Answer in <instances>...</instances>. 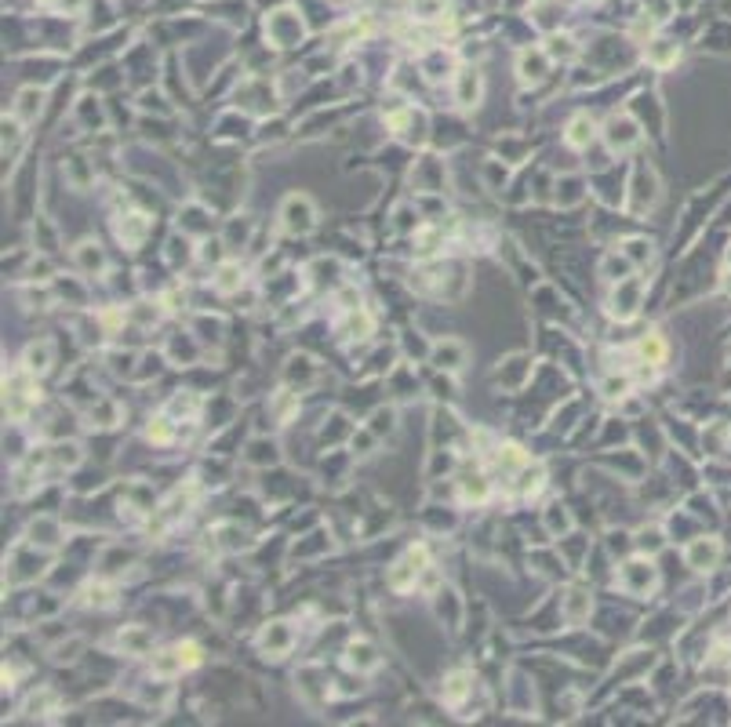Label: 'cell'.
I'll return each instance as SVG.
<instances>
[{"label": "cell", "instance_id": "cell-14", "mask_svg": "<svg viewBox=\"0 0 731 727\" xmlns=\"http://www.w3.org/2000/svg\"><path fill=\"white\" fill-rule=\"evenodd\" d=\"M463 360H466V349L458 346V342H440L433 349V364L444 367V371H458V367H463Z\"/></svg>", "mask_w": 731, "mask_h": 727}, {"label": "cell", "instance_id": "cell-26", "mask_svg": "<svg viewBox=\"0 0 731 727\" xmlns=\"http://www.w3.org/2000/svg\"><path fill=\"white\" fill-rule=\"evenodd\" d=\"M146 436H150L153 444H171L175 440V429H171L168 418H153V422L146 426Z\"/></svg>", "mask_w": 731, "mask_h": 727}, {"label": "cell", "instance_id": "cell-6", "mask_svg": "<svg viewBox=\"0 0 731 727\" xmlns=\"http://www.w3.org/2000/svg\"><path fill=\"white\" fill-rule=\"evenodd\" d=\"M641 135H637V124H633L629 117H611L608 120V145L615 153H622V150H629L633 142H637Z\"/></svg>", "mask_w": 731, "mask_h": 727}, {"label": "cell", "instance_id": "cell-31", "mask_svg": "<svg viewBox=\"0 0 731 727\" xmlns=\"http://www.w3.org/2000/svg\"><path fill=\"white\" fill-rule=\"evenodd\" d=\"M637 549H641V553H655V549H662V531L659 527H651V531L644 527L641 535H637Z\"/></svg>", "mask_w": 731, "mask_h": 727}, {"label": "cell", "instance_id": "cell-10", "mask_svg": "<svg viewBox=\"0 0 731 727\" xmlns=\"http://www.w3.org/2000/svg\"><path fill=\"white\" fill-rule=\"evenodd\" d=\"M590 607H593V600H590V593H586V589H568V596H564V618H568V625L586 622Z\"/></svg>", "mask_w": 731, "mask_h": 727}, {"label": "cell", "instance_id": "cell-19", "mask_svg": "<svg viewBox=\"0 0 731 727\" xmlns=\"http://www.w3.org/2000/svg\"><path fill=\"white\" fill-rule=\"evenodd\" d=\"M40 102H44V95L37 88H26L19 95V106H15V120H33L40 113Z\"/></svg>", "mask_w": 731, "mask_h": 727}, {"label": "cell", "instance_id": "cell-3", "mask_svg": "<svg viewBox=\"0 0 731 727\" xmlns=\"http://www.w3.org/2000/svg\"><path fill=\"white\" fill-rule=\"evenodd\" d=\"M637 305H641V284L637 280H618V291L611 295V302H608V313L611 317H618V320H633L637 317Z\"/></svg>", "mask_w": 731, "mask_h": 727}, {"label": "cell", "instance_id": "cell-35", "mask_svg": "<svg viewBox=\"0 0 731 727\" xmlns=\"http://www.w3.org/2000/svg\"><path fill=\"white\" fill-rule=\"evenodd\" d=\"M546 524H549L553 531H568V527H571V520H568L564 506H549V513H546Z\"/></svg>", "mask_w": 731, "mask_h": 727}, {"label": "cell", "instance_id": "cell-17", "mask_svg": "<svg viewBox=\"0 0 731 727\" xmlns=\"http://www.w3.org/2000/svg\"><path fill=\"white\" fill-rule=\"evenodd\" d=\"M481 99V73L476 70H463L458 73V102L463 106H476Z\"/></svg>", "mask_w": 731, "mask_h": 727}, {"label": "cell", "instance_id": "cell-12", "mask_svg": "<svg viewBox=\"0 0 731 727\" xmlns=\"http://www.w3.org/2000/svg\"><path fill=\"white\" fill-rule=\"evenodd\" d=\"M473 684H476V680H473V673H466V669L451 673L448 680H444V691H440V694H444V702H448V705H458V702H463L466 694L473 691Z\"/></svg>", "mask_w": 731, "mask_h": 727}, {"label": "cell", "instance_id": "cell-38", "mask_svg": "<svg viewBox=\"0 0 731 727\" xmlns=\"http://www.w3.org/2000/svg\"><path fill=\"white\" fill-rule=\"evenodd\" d=\"M171 411H186V415H193V411H197V400H193V397H175V400H171Z\"/></svg>", "mask_w": 731, "mask_h": 727}, {"label": "cell", "instance_id": "cell-32", "mask_svg": "<svg viewBox=\"0 0 731 727\" xmlns=\"http://www.w3.org/2000/svg\"><path fill=\"white\" fill-rule=\"evenodd\" d=\"M84 593H88V604H95V607H109V604H113V589H109V586H88Z\"/></svg>", "mask_w": 731, "mask_h": 727}, {"label": "cell", "instance_id": "cell-2", "mask_svg": "<svg viewBox=\"0 0 731 727\" xmlns=\"http://www.w3.org/2000/svg\"><path fill=\"white\" fill-rule=\"evenodd\" d=\"M284 230L288 233H310L313 225H316V211H313V204L306 197H288L284 200Z\"/></svg>", "mask_w": 731, "mask_h": 727}, {"label": "cell", "instance_id": "cell-36", "mask_svg": "<svg viewBox=\"0 0 731 727\" xmlns=\"http://www.w3.org/2000/svg\"><path fill=\"white\" fill-rule=\"evenodd\" d=\"M91 415H99V418H102L99 426H113V422H117V408H113L109 400H102L99 408H91Z\"/></svg>", "mask_w": 731, "mask_h": 727}, {"label": "cell", "instance_id": "cell-39", "mask_svg": "<svg viewBox=\"0 0 731 727\" xmlns=\"http://www.w3.org/2000/svg\"><path fill=\"white\" fill-rule=\"evenodd\" d=\"M724 287H728V291H731V273H728V280H724Z\"/></svg>", "mask_w": 731, "mask_h": 727}, {"label": "cell", "instance_id": "cell-7", "mask_svg": "<svg viewBox=\"0 0 731 727\" xmlns=\"http://www.w3.org/2000/svg\"><path fill=\"white\" fill-rule=\"evenodd\" d=\"M51 357H55V346L47 342V338H40V342H33V346L26 349L22 371H26V375H44V371L51 367Z\"/></svg>", "mask_w": 731, "mask_h": 727}, {"label": "cell", "instance_id": "cell-13", "mask_svg": "<svg viewBox=\"0 0 731 727\" xmlns=\"http://www.w3.org/2000/svg\"><path fill=\"white\" fill-rule=\"evenodd\" d=\"M120 651L124 655H150V648H153V637L146 633V629H138V625H131V629H124L120 633Z\"/></svg>", "mask_w": 731, "mask_h": 727}, {"label": "cell", "instance_id": "cell-8", "mask_svg": "<svg viewBox=\"0 0 731 727\" xmlns=\"http://www.w3.org/2000/svg\"><path fill=\"white\" fill-rule=\"evenodd\" d=\"M717 560H721V542L717 538H698L688 549V564H691L695 571H709Z\"/></svg>", "mask_w": 731, "mask_h": 727}, {"label": "cell", "instance_id": "cell-4", "mask_svg": "<svg viewBox=\"0 0 731 727\" xmlns=\"http://www.w3.org/2000/svg\"><path fill=\"white\" fill-rule=\"evenodd\" d=\"M291 644H295V633H291V625H288V622H269V625L262 629V637H259V648H262V651H269L273 658L288 655V651H291Z\"/></svg>", "mask_w": 731, "mask_h": 727}, {"label": "cell", "instance_id": "cell-28", "mask_svg": "<svg viewBox=\"0 0 731 727\" xmlns=\"http://www.w3.org/2000/svg\"><path fill=\"white\" fill-rule=\"evenodd\" d=\"M463 498H466V502H469V498H473V502H484V498H488V484H484V477H469V480H463Z\"/></svg>", "mask_w": 731, "mask_h": 727}, {"label": "cell", "instance_id": "cell-30", "mask_svg": "<svg viewBox=\"0 0 731 727\" xmlns=\"http://www.w3.org/2000/svg\"><path fill=\"white\" fill-rule=\"evenodd\" d=\"M437 240H440L437 230H419V233H415V251H419L422 258L433 255V251H437Z\"/></svg>", "mask_w": 731, "mask_h": 727}, {"label": "cell", "instance_id": "cell-29", "mask_svg": "<svg viewBox=\"0 0 731 727\" xmlns=\"http://www.w3.org/2000/svg\"><path fill=\"white\" fill-rule=\"evenodd\" d=\"M622 251H626L629 262H637V266H644L648 258H651V244H648V240H626Z\"/></svg>", "mask_w": 731, "mask_h": 727}, {"label": "cell", "instance_id": "cell-22", "mask_svg": "<svg viewBox=\"0 0 731 727\" xmlns=\"http://www.w3.org/2000/svg\"><path fill=\"white\" fill-rule=\"evenodd\" d=\"M186 666H182V655H179V648L175 651H156L153 655V673L156 676H175V673H182Z\"/></svg>", "mask_w": 731, "mask_h": 727}, {"label": "cell", "instance_id": "cell-16", "mask_svg": "<svg viewBox=\"0 0 731 727\" xmlns=\"http://www.w3.org/2000/svg\"><path fill=\"white\" fill-rule=\"evenodd\" d=\"M543 77H546V51H524L520 55V80L538 84Z\"/></svg>", "mask_w": 731, "mask_h": 727}, {"label": "cell", "instance_id": "cell-34", "mask_svg": "<svg viewBox=\"0 0 731 727\" xmlns=\"http://www.w3.org/2000/svg\"><path fill=\"white\" fill-rule=\"evenodd\" d=\"M543 480H546V473L535 465L531 473H524V477H520V491H524V495H535L538 488H543Z\"/></svg>", "mask_w": 731, "mask_h": 727}, {"label": "cell", "instance_id": "cell-15", "mask_svg": "<svg viewBox=\"0 0 731 727\" xmlns=\"http://www.w3.org/2000/svg\"><path fill=\"white\" fill-rule=\"evenodd\" d=\"M637 357H641L644 364H662V360H666V342L659 338V331L641 335V342H637Z\"/></svg>", "mask_w": 731, "mask_h": 727}, {"label": "cell", "instance_id": "cell-37", "mask_svg": "<svg viewBox=\"0 0 731 727\" xmlns=\"http://www.w3.org/2000/svg\"><path fill=\"white\" fill-rule=\"evenodd\" d=\"M604 393H608V397H626L629 393V382L626 378H618V382L611 378V382H604Z\"/></svg>", "mask_w": 731, "mask_h": 727}, {"label": "cell", "instance_id": "cell-9", "mask_svg": "<svg viewBox=\"0 0 731 727\" xmlns=\"http://www.w3.org/2000/svg\"><path fill=\"white\" fill-rule=\"evenodd\" d=\"M593 135H597V127H593V117H590V113H579V117H571L568 131H564V138H568L571 150H586V145L593 142Z\"/></svg>", "mask_w": 731, "mask_h": 727}, {"label": "cell", "instance_id": "cell-33", "mask_svg": "<svg viewBox=\"0 0 731 727\" xmlns=\"http://www.w3.org/2000/svg\"><path fill=\"white\" fill-rule=\"evenodd\" d=\"M179 655H182V666H186V669H193V666H200V644H193V640H186V644H179Z\"/></svg>", "mask_w": 731, "mask_h": 727}, {"label": "cell", "instance_id": "cell-21", "mask_svg": "<svg viewBox=\"0 0 731 727\" xmlns=\"http://www.w3.org/2000/svg\"><path fill=\"white\" fill-rule=\"evenodd\" d=\"M349 666H353V669H375L378 666V655H375L371 644H364V640L349 644Z\"/></svg>", "mask_w": 731, "mask_h": 727}, {"label": "cell", "instance_id": "cell-25", "mask_svg": "<svg viewBox=\"0 0 731 727\" xmlns=\"http://www.w3.org/2000/svg\"><path fill=\"white\" fill-rule=\"evenodd\" d=\"M295 411H298V393H280V397L273 400V415H277L280 426H288Z\"/></svg>", "mask_w": 731, "mask_h": 727}, {"label": "cell", "instance_id": "cell-1", "mask_svg": "<svg viewBox=\"0 0 731 727\" xmlns=\"http://www.w3.org/2000/svg\"><path fill=\"white\" fill-rule=\"evenodd\" d=\"M426 571V549H408V553L393 564V571H389V586L396 593H408V589H415V582L419 575Z\"/></svg>", "mask_w": 731, "mask_h": 727}, {"label": "cell", "instance_id": "cell-18", "mask_svg": "<svg viewBox=\"0 0 731 727\" xmlns=\"http://www.w3.org/2000/svg\"><path fill=\"white\" fill-rule=\"evenodd\" d=\"M77 262H81L84 273H102L106 269V255L99 244H91V240H84L81 248H77Z\"/></svg>", "mask_w": 731, "mask_h": 727}, {"label": "cell", "instance_id": "cell-27", "mask_svg": "<svg viewBox=\"0 0 731 727\" xmlns=\"http://www.w3.org/2000/svg\"><path fill=\"white\" fill-rule=\"evenodd\" d=\"M677 55H680V51H677L670 40H655V47H651L648 58L655 62V66H670V62H677Z\"/></svg>", "mask_w": 731, "mask_h": 727}, {"label": "cell", "instance_id": "cell-11", "mask_svg": "<svg viewBox=\"0 0 731 727\" xmlns=\"http://www.w3.org/2000/svg\"><path fill=\"white\" fill-rule=\"evenodd\" d=\"M146 233H150V218L146 215H128L124 222H117V237L124 240V244H131V248H138L142 240H146Z\"/></svg>", "mask_w": 731, "mask_h": 727}, {"label": "cell", "instance_id": "cell-20", "mask_svg": "<svg viewBox=\"0 0 731 727\" xmlns=\"http://www.w3.org/2000/svg\"><path fill=\"white\" fill-rule=\"evenodd\" d=\"M241 284H244V273H241V266H236V262H226V266L218 269V277H215V287L222 291V295L241 291Z\"/></svg>", "mask_w": 731, "mask_h": 727}, {"label": "cell", "instance_id": "cell-5", "mask_svg": "<svg viewBox=\"0 0 731 727\" xmlns=\"http://www.w3.org/2000/svg\"><path fill=\"white\" fill-rule=\"evenodd\" d=\"M651 586H655V568H651L648 560H629L626 568H622V589H626V593L641 596V593H648Z\"/></svg>", "mask_w": 731, "mask_h": 727}, {"label": "cell", "instance_id": "cell-24", "mask_svg": "<svg viewBox=\"0 0 731 727\" xmlns=\"http://www.w3.org/2000/svg\"><path fill=\"white\" fill-rule=\"evenodd\" d=\"M600 273H604L608 280H615V284H618V280H626V273H629V258H626V251H622V255H608V258H604V262H600Z\"/></svg>", "mask_w": 731, "mask_h": 727}, {"label": "cell", "instance_id": "cell-23", "mask_svg": "<svg viewBox=\"0 0 731 727\" xmlns=\"http://www.w3.org/2000/svg\"><path fill=\"white\" fill-rule=\"evenodd\" d=\"M342 335L346 338H368L371 335V317L360 313V310H349V320L342 324Z\"/></svg>", "mask_w": 731, "mask_h": 727}]
</instances>
